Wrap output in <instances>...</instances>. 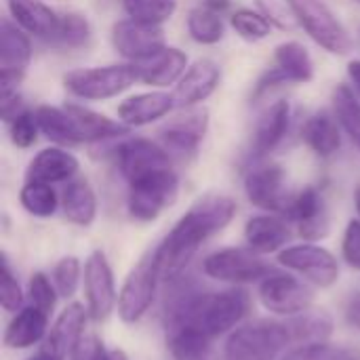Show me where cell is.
I'll use <instances>...</instances> for the list:
<instances>
[{
	"mask_svg": "<svg viewBox=\"0 0 360 360\" xmlns=\"http://www.w3.org/2000/svg\"><path fill=\"white\" fill-rule=\"evenodd\" d=\"M137 70V78L143 84L165 89L169 84H177L179 78L186 74L188 55L175 46H165L162 51L133 63Z\"/></svg>",
	"mask_w": 360,
	"mask_h": 360,
	"instance_id": "e0dca14e",
	"label": "cell"
},
{
	"mask_svg": "<svg viewBox=\"0 0 360 360\" xmlns=\"http://www.w3.org/2000/svg\"><path fill=\"white\" fill-rule=\"evenodd\" d=\"M13 21L34 38L51 40L59 27L61 13L51 8L42 0H6Z\"/></svg>",
	"mask_w": 360,
	"mask_h": 360,
	"instance_id": "ac0fdd59",
	"label": "cell"
},
{
	"mask_svg": "<svg viewBox=\"0 0 360 360\" xmlns=\"http://www.w3.org/2000/svg\"><path fill=\"white\" fill-rule=\"evenodd\" d=\"M40 133H44L51 141L59 146H78L80 137L74 129V122L65 108H53V105H40L34 110Z\"/></svg>",
	"mask_w": 360,
	"mask_h": 360,
	"instance_id": "4dcf8cb0",
	"label": "cell"
},
{
	"mask_svg": "<svg viewBox=\"0 0 360 360\" xmlns=\"http://www.w3.org/2000/svg\"><path fill=\"white\" fill-rule=\"evenodd\" d=\"M167 346L175 360H209L211 340L192 327L167 329Z\"/></svg>",
	"mask_w": 360,
	"mask_h": 360,
	"instance_id": "1f68e13d",
	"label": "cell"
},
{
	"mask_svg": "<svg viewBox=\"0 0 360 360\" xmlns=\"http://www.w3.org/2000/svg\"><path fill=\"white\" fill-rule=\"evenodd\" d=\"M281 360H359L350 348L333 346L327 342L321 344H306L291 352H287Z\"/></svg>",
	"mask_w": 360,
	"mask_h": 360,
	"instance_id": "f35d334b",
	"label": "cell"
},
{
	"mask_svg": "<svg viewBox=\"0 0 360 360\" xmlns=\"http://www.w3.org/2000/svg\"><path fill=\"white\" fill-rule=\"evenodd\" d=\"M202 270L209 278L224 283H255L270 274V266L251 249H221L205 259Z\"/></svg>",
	"mask_w": 360,
	"mask_h": 360,
	"instance_id": "ba28073f",
	"label": "cell"
},
{
	"mask_svg": "<svg viewBox=\"0 0 360 360\" xmlns=\"http://www.w3.org/2000/svg\"><path fill=\"white\" fill-rule=\"evenodd\" d=\"M112 44L118 55L135 63L162 51L167 46V38L160 25L122 19L112 27Z\"/></svg>",
	"mask_w": 360,
	"mask_h": 360,
	"instance_id": "30bf717a",
	"label": "cell"
},
{
	"mask_svg": "<svg viewBox=\"0 0 360 360\" xmlns=\"http://www.w3.org/2000/svg\"><path fill=\"white\" fill-rule=\"evenodd\" d=\"M291 344L287 323L255 321L230 333L224 346V360H276Z\"/></svg>",
	"mask_w": 360,
	"mask_h": 360,
	"instance_id": "7a4b0ae2",
	"label": "cell"
},
{
	"mask_svg": "<svg viewBox=\"0 0 360 360\" xmlns=\"http://www.w3.org/2000/svg\"><path fill=\"white\" fill-rule=\"evenodd\" d=\"M86 323V310L80 304H72L68 306L59 319L55 321L49 338L44 340V346H49L51 350H55L57 354H61L65 359L68 350L74 348V344L82 338V329Z\"/></svg>",
	"mask_w": 360,
	"mask_h": 360,
	"instance_id": "83f0119b",
	"label": "cell"
},
{
	"mask_svg": "<svg viewBox=\"0 0 360 360\" xmlns=\"http://www.w3.org/2000/svg\"><path fill=\"white\" fill-rule=\"evenodd\" d=\"M219 80H221V70L215 61L211 59L194 61L171 93L175 108L179 110L196 108L198 103H202L215 93V89L219 86Z\"/></svg>",
	"mask_w": 360,
	"mask_h": 360,
	"instance_id": "9a60e30c",
	"label": "cell"
},
{
	"mask_svg": "<svg viewBox=\"0 0 360 360\" xmlns=\"http://www.w3.org/2000/svg\"><path fill=\"white\" fill-rule=\"evenodd\" d=\"M23 304V295H21V287L17 283V278L13 276L11 268H8V259L2 253V270H0V306L6 312H17Z\"/></svg>",
	"mask_w": 360,
	"mask_h": 360,
	"instance_id": "b9f144b4",
	"label": "cell"
},
{
	"mask_svg": "<svg viewBox=\"0 0 360 360\" xmlns=\"http://www.w3.org/2000/svg\"><path fill=\"white\" fill-rule=\"evenodd\" d=\"M207 8H211V11H215V13H226L228 8H230V0H205L202 2Z\"/></svg>",
	"mask_w": 360,
	"mask_h": 360,
	"instance_id": "681fc988",
	"label": "cell"
},
{
	"mask_svg": "<svg viewBox=\"0 0 360 360\" xmlns=\"http://www.w3.org/2000/svg\"><path fill=\"white\" fill-rule=\"evenodd\" d=\"M46 325H49V314L46 312L38 310L36 306L23 308V310H19V314L6 327L4 346L13 348V350L30 348V346L38 344L44 338Z\"/></svg>",
	"mask_w": 360,
	"mask_h": 360,
	"instance_id": "d4e9b609",
	"label": "cell"
},
{
	"mask_svg": "<svg viewBox=\"0 0 360 360\" xmlns=\"http://www.w3.org/2000/svg\"><path fill=\"white\" fill-rule=\"evenodd\" d=\"M175 108L173 95L165 91L139 93L118 105V120L127 127H146L165 118Z\"/></svg>",
	"mask_w": 360,
	"mask_h": 360,
	"instance_id": "d6986e66",
	"label": "cell"
},
{
	"mask_svg": "<svg viewBox=\"0 0 360 360\" xmlns=\"http://www.w3.org/2000/svg\"><path fill=\"white\" fill-rule=\"evenodd\" d=\"M116 160H118V169L122 173V177L131 184L135 179H141L150 173L162 171V169H173V160L171 154L143 137H135L129 139L124 143L118 146L116 150Z\"/></svg>",
	"mask_w": 360,
	"mask_h": 360,
	"instance_id": "7c38bea8",
	"label": "cell"
},
{
	"mask_svg": "<svg viewBox=\"0 0 360 360\" xmlns=\"http://www.w3.org/2000/svg\"><path fill=\"white\" fill-rule=\"evenodd\" d=\"M110 360H129V359H127V354H124L122 350H112V352H110Z\"/></svg>",
	"mask_w": 360,
	"mask_h": 360,
	"instance_id": "f907efd6",
	"label": "cell"
},
{
	"mask_svg": "<svg viewBox=\"0 0 360 360\" xmlns=\"http://www.w3.org/2000/svg\"><path fill=\"white\" fill-rule=\"evenodd\" d=\"M348 321H350V325L360 329V293L352 297V302L348 306Z\"/></svg>",
	"mask_w": 360,
	"mask_h": 360,
	"instance_id": "7dc6e473",
	"label": "cell"
},
{
	"mask_svg": "<svg viewBox=\"0 0 360 360\" xmlns=\"http://www.w3.org/2000/svg\"><path fill=\"white\" fill-rule=\"evenodd\" d=\"M32 61V42L30 34L23 32L17 23L2 19L0 23V70H21Z\"/></svg>",
	"mask_w": 360,
	"mask_h": 360,
	"instance_id": "4316f807",
	"label": "cell"
},
{
	"mask_svg": "<svg viewBox=\"0 0 360 360\" xmlns=\"http://www.w3.org/2000/svg\"><path fill=\"white\" fill-rule=\"evenodd\" d=\"M289 120H291V108L289 101H276L272 103L257 120L255 131H253V141H251V150L253 156L262 158L268 156L272 150L278 148V143L285 139L287 131H289Z\"/></svg>",
	"mask_w": 360,
	"mask_h": 360,
	"instance_id": "7402d4cb",
	"label": "cell"
},
{
	"mask_svg": "<svg viewBox=\"0 0 360 360\" xmlns=\"http://www.w3.org/2000/svg\"><path fill=\"white\" fill-rule=\"evenodd\" d=\"M354 207H356V213H359L360 217V184L356 186V190H354Z\"/></svg>",
	"mask_w": 360,
	"mask_h": 360,
	"instance_id": "816d5d0a",
	"label": "cell"
},
{
	"mask_svg": "<svg viewBox=\"0 0 360 360\" xmlns=\"http://www.w3.org/2000/svg\"><path fill=\"white\" fill-rule=\"evenodd\" d=\"M302 139L316 156H333L342 148V131L338 118L329 112H316L306 120L302 129Z\"/></svg>",
	"mask_w": 360,
	"mask_h": 360,
	"instance_id": "cb8c5ba5",
	"label": "cell"
},
{
	"mask_svg": "<svg viewBox=\"0 0 360 360\" xmlns=\"http://www.w3.org/2000/svg\"><path fill=\"white\" fill-rule=\"evenodd\" d=\"M333 116L352 143L360 148V99L348 84H338L333 91Z\"/></svg>",
	"mask_w": 360,
	"mask_h": 360,
	"instance_id": "d6a6232c",
	"label": "cell"
},
{
	"mask_svg": "<svg viewBox=\"0 0 360 360\" xmlns=\"http://www.w3.org/2000/svg\"><path fill=\"white\" fill-rule=\"evenodd\" d=\"M160 278L162 276L154 266L152 257H146L135 270H131L118 293V314L124 323H137L148 312L154 302Z\"/></svg>",
	"mask_w": 360,
	"mask_h": 360,
	"instance_id": "52a82bcc",
	"label": "cell"
},
{
	"mask_svg": "<svg viewBox=\"0 0 360 360\" xmlns=\"http://www.w3.org/2000/svg\"><path fill=\"white\" fill-rule=\"evenodd\" d=\"M70 360H110V352L97 335H82L70 350Z\"/></svg>",
	"mask_w": 360,
	"mask_h": 360,
	"instance_id": "ee69618b",
	"label": "cell"
},
{
	"mask_svg": "<svg viewBox=\"0 0 360 360\" xmlns=\"http://www.w3.org/2000/svg\"><path fill=\"white\" fill-rule=\"evenodd\" d=\"M278 262L306 276L319 287H331L340 276V266L333 253L316 245H297L278 253Z\"/></svg>",
	"mask_w": 360,
	"mask_h": 360,
	"instance_id": "4fadbf2b",
	"label": "cell"
},
{
	"mask_svg": "<svg viewBox=\"0 0 360 360\" xmlns=\"http://www.w3.org/2000/svg\"><path fill=\"white\" fill-rule=\"evenodd\" d=\"M234 215L236 202L230 196L207 194L198 198L150 255L160 276L167 281L179 276L190 259L198 253L202 243L221 232L234 219Z\"/></svg>",
	"mask_w": 360,
	"mask_h": 360,
	"instance_id": "6da1fadb",
	"label": "cell"
},
{
	"mask_svg": "<svg viewBox=\"0 0 360 360\" xmlns=\"http://www.w3.org/2000/svg\"><path fill=\"white\" fill-rule=\"evenodd\" d=\"M285 215L297 224L300 234L306 240H321L329 234V217H327L325 200L321 192L312 186L291 196Z\"/></svg>",
	"mask_w": 360,
	"mask_h": 360,
	"instance_id": "2e32d148",
	"label": "cell"
},
{
	"mask_svg": "<svg viewBox=\"0 0 360 360\" xmlns=\"http://www.w3.org/2000/svg\"><path fill=\"white\" fill-rule=\"evenodd\" d=\"M122 8L133 21L162 25L177 11V0H122Z\"/></svg>",
	"mask_w": 360,
	"mask_h": 360,
	"instance_id": "8d00e7d4",
	"label": "cell"
},
{
	"mask_svg": "<svg viewBox=\"0 0 360 360\" xmlns=\"http://www.w3.org/2000/svg\"><path fill=\"white\" fill-rule=\"evenodd\" d=\"M80 278V264L76 257H63L53 272V283L59 297H72L78 289Z\"/></svg>",
	"mask_w": 360,
	"mask_h": 360,
	"instance_id": "60d3db41",
	"label": "cell"
},
{
	"mask_svg": "<svg viewBox=\"0 0 360 360\" xmlns=\"http://www.w3.org/2000/svg\"><path fill=\"white\" fill-rule=\"evenodd\" d=\"M25 360H63V356L61 354H57L55 350H51L49 346H44L42 344V348L34 354V356H30V359Z\"/></svg>",
	"mask_w": 360,
	"mask_h": 360,
	"instance_id": "c3c4849f",
	"label": "cell"
},
{
	"mask_svg": "<svg viewBox=\"0 0 360 360\" xmlns=\"http://www.w3.org/2000/svg\"><path fill=\"white\" fill-rule=\"evenodd\" d=\"M61 209L68 221L76 226H91L97 215V198L86 179H72L61 194Z\"/></svg>",
	"mask_w": 360,
	"mask_h": 360,
	"instance_id": "484cf974",
	"label": "cell"
},
{
	"mask_svg": "<svg viewBox=\"0 0 360 360\" xmlns=\"http://www.w3.org/2000/svg\"><path fill=\"white\" fill-rule=\"evenodd\" d=\"M30 300H32V306H36L38 310L51 314L53 308H55V302H57V295H55V287L51 285V281L42 274V272H36L32 278H30Z\"/></svg>",
	"mask_w": 360,
	"mask_h": 360,
	"instance_id": "7bdbcfd3",
	"label": "cell"
},
{
	"mask_svg": "<svg viewBox=\"0 0 360 360\" xmlns=\"http://www.w3.org/2000/svg\"><path fill=\"white\" fill-rule=\"evenodd\" d=\"M84 291L91 316L95 321H105L114 310L118 297L112 268L101 251H93L84 264Z\"/></svg>",
	"mask_w": 360,
	"mask_h": 360,
	"instance_id": "5bb4252c",
	"label": "cell"
},
{
	"mask_svg": "<svg viewBox=\"0 0 360 360\" xmlns=\"http://www.w3.org/2000/svg\"><path fill=\"white\" fill-rule=\"evenodd\" d=\"M287 327H289L293 344H300V346L327 342L333 333L331 316L325 312H316V310H304L300 314H293L287 321Z\"/></svg>",
	"mask_w": 360,
	"mask_h": 360,
	"instance_id": "f1b7e54d",
	"label": "cell"
},
{
	"mask_svg": "<svg viewBox=\"0 0 360 360\" xmlns=\"http://www.w3.org/2000/svg\"><path fill=\"white\" fill-rule=\"evenodd\" d=\"M291 238L287 221L276 215H255L245 226V240L257 255H268L278 251Z\"/></svg>",
	"mask_w": 360,
	"mask_h": 360,
	"instance_id": "603a6c76",
	"label": "cell"
},
{
	"mask_svg": "<svg viewBox=\"0 0 360 360\" xmlns=\"http://www.w3.org/2000/svg\"><path fill=\"white\" fill-rule=\"evenodd\" d=\"M293 19L327 53L348 55L354 46L348 30L323 0H287Z\"/></svg>",
	"mask_w": 360,
	"mask_h": 360,
	"instance_id": "277c9868",
	"label": "cell"
},
{
	"mask_svg": "<svg viewBox=\"0 0 360 360\" xmlns=\"http://www.w3.org/2000/svg\"><path fill=\"white\" fill-rule=\"evenodd\" d=\"M135 82H139V78L133 63L74 70L63 76V86L68 89V93L86 101H103L118 97Z\"/></svg>",
	"mask_w": 360,
	"mask_h": 360,
	"instance_id": "3957f363",
	"label": "cell"
},
{
	"mask_svg": "<svg viewBox=\"0 0 360 360\" xmlns=\"http://www.w3.org/2000/svg\"><path fill=\"white\" fill-rule=\"evenodd\" d=\"M19 202L34 217H51L59 205L51 184L42 181H27L19 192Z\"/></svg>",
	"mask_w": 360,
	"mask_h": 360,
	"instance_id": "d590c367",
	"label": "cell"
},
{
	"mask_svg": "<svg viewBox=\"0 0 360 360\" xmlns=\"http://www.w3.org/2000/svg\"><path fill=\"white\" fill-rule=\"evenodd\" d=\"M247 198L264 211H287L291 196L285 188V171L278 165H255L245 175Z\"/></svg>",
	"mask_w": 360,
	"mask_h": 360,
	"instance_id": "8fae6325",
	"label": "cell"
},
{
	"mask_svg": "<svg viewBox=\"0 0 360 360\" xmlns=\"http://www.w3.org/2000/svg\"><path fill=\"white\" fill-rule=\"evenodd\" d=\"M230 25L234 27V32L240 38H245L249 42L264 40L272 32V21L264 13H257L253 8H238L236 13H232Z\"/></svg>",
	"mask_w": 360,
	"mask_h": 360,
	"instance_id": "74e56055",
	"label": "cell"
},
{
	"mask_svg": "<svg viewBox=\"0 0 360 360\" xmlns=\"http://www.w3.org/2000/svg\"><path fill=\"white\" fill-rule=\"evenodd\" d=\"M65 112L70 114L74 129L80 137V143H97V141H105V139H116L122 135H129V129L124 122L120 120H112L99 112H93L84 105H76V103H68L63 105Z\"/></svg>",
	"mask_w": 360,
	"mask_h": 360,
	"instance_id": "44dd1931",
	"label": "cell"
},
{
	"mask_svg": "<svg viewBox=\"0 0 360 360\" xmlns=\"http://www.w3.org/2000/svg\"><path fill=\"white\" fill-rule=\"evenodd\" d=\"M209 129V112L205 108H188L184 114L173 116L158 131L160 146L173 156L186 158L196 154Z\"/></svg>",
	"mask_w": 360,
	"mask_h": 360,
	"instance_id": "8992f818",
	"label": "cell"
},
{
	"mask_svg": "<svg viewBox=\"0 0 360 360\" xmlns=\"http://www.w3.org/2000/svg\"><path fill=\"white\" fill-rule=\"evenodd\" d=\"M274 61L289 82H310L314 78V61L302 42L289 40L278 44L274 51Z\"/></svg>",
	"mask_w": 360,
	"mask_h": 360,
	"instance_id": "f546056e",
	"label": "cell"
},
{
	"mask_svg": "<svg viewBox=\"0 0 360 360\" xmlns=\"http://www.w3.org/2000/svg\"><path fill=\"white\" fill-rule=\"evenodd\" d=\"M78 169H80V162L72 152L63 148H44L32 158L25 177L27 181H42V184L53 186L61 181H72Z\"/></svg>",
	"mask_w": 360,
	"mask_h": 360,
	"instance_id": "ffe728a7",
	"label": "cell"
},
{
	"mask_svg": "<svg viewBox=\"0 0 360 360\" xmlns=\"http://www.w3.org/2000/svg\"><path fill=\"white\" fill-rule=\"evenodd\" d=\"M93 30L84 15L80 13H61L59 27L55 36L49 40V44L57 49H82L91 42Z\"/></svg>",
	"mask_w": 360,
	"mask_h": 360,
	"instance_id": "836d02e7",
	"label": "cell"
},
{
	"mask_svg": "<svg viewBox=\"0 0 360 360\" xmlns=\"http://www.w3.org/2000/svg\"><path fill=\"white\" fill-rule=\"evenodd\" d=\"M38 120H36V114L32 110H25L21 112L17 118H13L8 122V133H11V141L13 146L25 150V148H32L38 139Z\"/></svg>",
	"mask_w": 360,
	"mask_h": 360,
	"instance_id": "ab89813d",
	"label": "cell"
},
{
	"mask_svg": "<svg viewBox=\"0 0 360 360\" xmlns=\"http://www.w3.org/2000/svg\"><path fill=\"white\" fill-rule=\"evenodd\" d=\"M129 213L137 221H154L167 207H171L179 192V179L173 169L150 173L129 184Z\"/></svg>",
	"mask_w": 360,
	"mask_h": 360,
	"instance_id": "5b68a950",
	"label": "cell"
},
{
	"mask_svg": "<svg viewBox=\"0 0 360 360\" xmlns=\"http://www.w3.org/2000/svg\"><path fill=\"white\" fill-rule=\"evenodd\" d=\"M224 32L226 27H224L221 15L207 8L205 4L188 13V34L198 44H217L224 38Z\"/></svg>",
	"mask_w": 360,
	"mask_h": 360,
	"instance_id": "e575fe53",
	"label": "cell"
},
{
	"mask_svg": "<svg viewBox=\"0 0 360 360\" xmlns=\"http://www.w3.org/2000/svg\"><path fill=\"white\" fill-rule=\"evenodd\" d=\"M342 253H344L346 264L360 272V219H352L348 224L344 232Z\"/></svg>",
	"mask_w": 360,
	"mask_h": 360,
	"instance_id": "f6af8a7d",
	"label": "cell"
},
{
	"mask_svg": "<svg viewBox=\"0 0 360 360\" xmlns=\"http://www.w3.org/2000/svg\"><path fill=\"white\" fill-rule=\"evenodd\" d=\"M259 300L270 312L293 316L310 308L314 293L291 274L270 272L259 285Z\"/></svg>",
	"mask_w": 360,
	"mask_h": 360,
	"instance_id": "9c48e42d",
	"label": "cell"
},
{
	"mask_svg": "<svg viewBox=\"0 0 360 360\" xmlns=\"http://www.w3.org/2000/svg\"><path fill=\"white\" fill-rule=\"evenodd\" d=\"M348 78H350V84L360 99V59H354L348 63Z\"/></svg>",
	"mask_w": 360,
	"mask_h": 360,
	"instance_id": "bcb514c9",
	"label": "cell"
},
{
	"mask_svg": "<svg viewBox=\"0 0 360 360\" xmlns=\"http://www.w3.org/2000/svg\"><path fill=\"white\" fill-rule=\"evenodd\" d=\"M354 2H359V4H360V0H354Z\"/></svg>",
	"mask_w": 360,
	"mask_h": 360,
	"instance_id": "f5cc1de1",
	"label": "cell"
}]
</instances>
